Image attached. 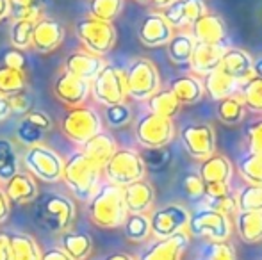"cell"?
Returning <instances> with one entry per match:
<instances>
[{"label": "cell", "mask_w": 262, "mask_h": 260, "mask_svg": "<svg viewBox=\"0 0 262 260\" xmlns=\"http://www.w3.org/2000/svg\"><path fill=\"white\" fill-rule=\"evenodd\" d=\"M168 89L175 94V98L179 100L180 105L198 104L205 97L204 82H202L200 77H194V75L177 77V79H173L169 82Z\"/></svg>", "instance_id": "27"}, {"label": "cell", "mask_w": 262, "mask_h": 260, "mask_svg": "<svg viewBox=\"0 0 262 260\" xmlns=\"http://www.w3.org/2000/svg\"><path fill=\"white\" fill-rule=\"evenodd\" d=\"M237 97L241 98L246 111L262 114V79L260 77L253 75V77H250V79H246L245 82L239 86Z\"/></svg>", "instance_id": "34"}, {"label": "cell", "mask_w": 262, "mask_h": 260, "mask_svg": "<svg viewBox=\"0 0 262 260\" xmlns=\"http://www.w3.org/2000/svg\"><path fill=\"white\" fill-rule=\"evenodd\" d=\"M32 31L34 23L27 20H13L9 27V41L13 49L27 50L32 45Z\"/></svg>", "instance_id": "43"}, {"label": "cell", "mask_w": 262, "mask_h": 260, "mask_svg": "<svg viewBox=\"0 0 262 260\" xmlns=\"http://www.w3.org/2000/svg\"><path fill=\"white\" fill-rule=\"evenodd\" d=\"M138 143L146 150H159L168 146L175 137V125L171 118L157 116L154 112H145L138 118L134 127Z\"/></svg>", "instance_id": "9"}, {"label": "cell", "mask_w": 262, "mask_h": 260, "mask_svg": "<svg viewBox=\"0 0 262 260\" xmlns=\"http://www.w3.org/2000/svg\"><path fill=\"white\" fill-rule=\"evenodd\" d=\"M189 239L191 235L187 232L175 233L166 239H156L143 251L139 260H182L184 251L189 246Z\"/></svg>", "instance_id": "16"}, {"label": "cell", "mask_w": 262, "mask_h": 260, "mask_svg": "<svg viewBox=\"0 0 262 260\" xmlns=\"http://www.w3.org/2000/svg\"><path fill=\"white\" fill-rule=\"evenodd\" d=\"M204 187L205 184L198 177V173H189L184 178V191L191 200H202L204 198Z\"/></svg>", "instance_id": "50"}, {"label": "cell", "mask_w": 262, "mask_h": 260, "mask_svg": "<svg viewBox=\"0 0 262 260\" xmlns=\"http://www.w3.org/2000/svg\"><path fill=\"white\" fill-rule=\"evenodd\" d=\"M191 36L196 43H205V45H225L227 39V23L216 13H207L202 18H198L189 29Z\"/></svg>", "instance_id": "19"}, {"label": "cell", "mask_w": 262, "mask_h": 260, "mask_svg": "<svg viewBox=\"0 0 262 260\" xmlns=\"http://www.w3.org/2000/svg\"><path fill=\"white\" fill-rule=\"evenodd\" d=\"M207 4L204 0H177L171 6L161 11L164 20L171 25V29L179 31H187L191 25L207 13Z\"/></svg>", "instance_id": "15"}, {"label": "cell", "mask_w": 262, "mask_h": 260, "mask_svg": "<svg viewBox=\"0 0 262 260\" xmlns=\"http://www.w3.org/2000/svg\"><path fill=\"white\" fill-rule=\"evenodd\" d=\"M0 260H11L9 243H7V233H0Z\"/></svg>", "instance_id": "56"}, {"label": "cell", "mask_w": 262, "mask_h": 260, "mask_svg": "<svg viewBox=\"0 0 262 260\" xmlns=\"http://www.w3.org/2000/svg\"><path fill=\"white\" fill-rule=\"evenodd\" d=\"M125 84H127V98L146 102L161 89V75L152 61L146 57H138L125 69Z\"/></svg>", "instance_id": "6"}, {"label": "cell", "mask_w": 262, "mask_h": 260, "mask_svg": "<svg viewBox=\"0 0 262 260\" xmlns=\"http://www.w3.org/2000/svg\"><path fill=\"white\" fill-rule=\"evenodd\" d=\"M227 49H228L227 45H205V43H196L187 66H189V69L193 72L194 77H202V79H204L210 72L220 68L223 54Z\"/></svg>", "instance_id": "20"}, {"label": "cell", "mask_w": 262, "mask_h": 260, "mask_svg": "<svg viewBox=\"0 0 262 260\" xmlns=\"http://www.w3.org/2000/svg\"><path fill=\"white\" fill-rule=\"evenodd\" d=\"M59 248L73 260H88L93 251V239L84 232L66 230L59 237Z\"/></svg>", "instance_id": "29"}, {"label": "cell", "mask_w": 262, "mask_h": 260, "mask_svg": "<svg viewBox=\"0 0 262 260\" xmlns=\"http://www.w3.org/2000/svg\"><path fill=\"white\" fill-rule=\"evenodd\" d=\"M7 243H9L11 260H41L43 251L31 233H7Z\"/></svg>", "instance_id": "30"}, {"label": "cell", "mask_w": 262, "mask_h": 260, "mask_svg": "<svg viewBox=\"0 0 262 260\" xmlns=\"http://www.w3.org/2000/svg\"><path fill=\"white\" fill-rule=\"evenodd\" d=\"M11 116V107H9V102H7L6 97L0 94V123L6 122L7 118Z\"/></svg>", "instance_id": "57"}, {"label": "cell", "mask_w": 262, "mask_h": 260, "mask_svg": "<svg viewBox=\"0 0 262 260\" xmlns=\"http://www.w3.org/2000/svg\"><path fill=\"white\" fill-rule=\"evenodd\" d=\"M9 16H13V20H27L36 23L41 18L45 0H9Z\"/></svg>", "instance_id": "39"}, {"label": "cell", "mask_w": 262, "mask_h": 260, "mask_svg": "<svg viewBox=\"0 0 262 260\" xmlns=\"http://www.w3.org/2000/svg\"><path fill=\"white\" fill-rule=\"evenodd\" d=\"M234 226L243 243L255 244L262 241V212H235Z\"/></svg>", "instance_id": "31"}, {"label": "cell", "mask_w": 262, "mask_h": 260, "mask_svg": "<svg viewBox=\"0 0 262 260\" xmlns=\"http://www.w3.org/2000/svg\"><path fill=\"white\" fill-rule=\"evenodd\" d=\"M173 2H177V0H152V4L157 7V9H166L168 6H171Z\"/></svg>", "instance_id": "61"}, {"label": "cell", "mask_w": 262, "mask_h": 260, "mask_svg": "<svg viewBox=\"0 0 262 260\" xmlns=\"http://www.w3.org/2000/svg\"><path fill=\"white\" fill-rule=\"evenodd\" d=\"M237 173L246 184L262 185V155L245 152L237 160Z\"/></svg>", "instance_id": "36"}, {"label": "cell", "mask_w": 262, "mask_h": 260, "mask_svg": "<svg viewBox=\"0 0 262 260\" xmlns=\"http://www.w3.org/2000/svg\"><path fill=\"white\" fill-rule=\"evenodd\" d=\"M146 107L148 112H154L157 116H164V118H173L179 112L180 104L175 98V94L166 87V89H159L156 94L146 100Z\"/></svg>", "instance_id": "35"}, {"label": "cell", "mask_w": 262, "mask_h": 260, "mask_svg": "<svg viewBox=\"0 0 262 260\" xmlns=\"http://www.w3.org/2000/svg\"><path fill=\"white\" fill-rule=\"evenodd\" d=\"M198 260H235V251L228 241H207Z\"/></svg>", "instance_id": "44"}, {"label": "cell", "mask_w": 262, "mask_h": 260, "mask_svg": "<svg viewBox=\"0 0 262 260\" xmlns=\"http://www.w3.org/2000/svg\"><path fill=\"white\" fill-rule=\"evenodd\" d=\"M132 120V111L125 102L116 105H109L104 111V122L111 129H121V127L128 125Z\"/></svg>", "instance_id": "45"}, {"label": "cell", "mask_w": 262, "mask_h": 260, "mask_svg": "<svg viewBox=\"0 0 262 260\" xmlns=\"http://www.w3.org/2000/svg\"><path fill=\"white\" fill-rule=\"evenodd\" d=\"M24 164L29 175L47 182V184H55L62 178L64 159L55 150L45 145H36L25 150Z\"/></svg>", "instance_id": "8"}, {"label": "cell", "mask_w": 262, "mask_h": 260, "mask_svg": "<svg viewBox=\"0 0 262 260\" xmlns=\"http://www.w3.org/2000/svg\"><path fill=\"white\" fill-rule=\"evenodd\" d=\"M45 137V132L39 130L38 127H34L32 123H29L27 120L21 118V122L16 125V139L18 143H21L24 146L31 148V146L41 145V139Z\"/></svg>", "instance_id": "47"}, {"label": "cell", "mask_w": 262, "mask_h": 260, "mask_svg": "<svg viewBox=\"0 0 262 260\" xmlns=\"http://www.w3.org/2000/svg\"><path fill=\"white\" fill-rule=\"evenodd\" d=\"M18 173V157L14 145L6 137H0V184H6Z\"/></svg>", "instance_id": "41"}, {"label": "cell", "mask_w": 262, "mask_h": 260, "mask_svg": "<svg viewBox=\"0 0 262 260\" xmlns=\"http://www.w3.org/2000/svg\"><path fill=\"white\" fill-rule=\"evenodd\" d=\"M260 260H262V257H260Z\"/></svg>", "instance_id": "63"}, {"label": "cell", "mask_w": 262, "mask_h": 260, "mask_svg": "<svg viewBox=\"0 0 262 260\" xmlns=\"http://www.w3.org/2000/svg\"><path fill=\"white\" fill-rule=\"evenodd\" d=\"M75 36L82 43L84 50L95 56L104 57L114 49L118 39L116 27L109 21H100L95 18H80L73 27Z\"/></svg>", "instance_id": "5"}, {"label": "cell", "mask_w": 262, "mask_h": 260, "mask_svg": "<svg viewBox=\"0 0 262 260\" xmlns=\"http://www.w3.org/2000/svg\"><path fill=\"white\" fill-rule=\"evenodd\" d=\"M191 212L180 203H168L152 212L150 218V230L156 239H166L175 233L187 232Z\"/></svg>", "instance_id": "12"}, {"label": "cell", "mask_w": 262, "mask_h": 260, "mask_svg": "<svg viewBox=\"0 0 262 260\" xmlns=\"http://www.w3.org/2000/svg\"><path fill=\"white\" fill-rule=\"evenodd\" d=\"M88 214L98 228H120L128 216L123 200V187H118L111 182L100 184L98 191L88 201Z\"/></svg>", "instance_id": "1"}, {"label": "cell", "mask_w": 262, "mask_h": 260, "mask_svg": "<svg viewBox=\"0 0 262 260\" xmlns=\"http://www.w3.org/2000/svg\"><path fill=\"white\" fill-rule=\"evenodd\" d=\"M202 207H207V208H212V210L220 212V214L227 216H235L237 212V201H235V195L228 193V195L221 196V198H202Z\"/></svg>", "instance_id": "46"}, {"label": "cell", "mask_w": 262, "mask_h": 260, "mask_svg": "<svg viewBox=\"0 0 262 260\" xmlns=\"http://www.w3.org/2000/svg\"><path fill=\"white\" fill-rule=\"evenodd\" d=\"M24 120H27L29 123H32L34 127H38L39 130H43L47 134L50 129H52V118H50L47 112L43 111H31L25 116H21Z\"/></svg>", "instance_id": "51"}, {"label": "cell", "mask_w": 262, "mask_h": 260, "mask_svg": "<svg viewBox=\"0 0 262 260\" xmlns=\"http://www.w3.org/2000/svg\"><path fill=\"white\" fill-rule=\"evenodd\" d=\"M246 107L243 105L241 98L237 94L234 97H228L223 98V100L217 102V107H216V116L223 125L227 127H235L245 120L246 116Z\"/></svg>", "instance_id": "33"}, {"label": "cell", "mask_w": 262, "mask_h": 260, "mask_svg": "<svg viewBox=\"0 0 262 260\" xmlns=\"http://www.w3.org/2000/svg\"><path fill=\"white\" fill-rule=\"evenodd\" d=\"M11 13V6H9V0H0V21L4 18H7Z\"/></svg>", "instance_id": "59"}, {"label": "cell", "mask_w": 262, "mask_h": 260, "mask_svg": "<svg viewBox=\"0 0 262 260\" xmlns=\"http://www.w3.org/2000/svg\"><path fill=\"white\" fill-rule=\"evenodd\" d=\"M118 150V145L114 141V137L109 132H98L97 135H93L91 139H88L82 146H80V152L88 157L90 160H93L97 166L104 168L107 160L113 157V153Z\"/></svg>", "instance_id": "26"}, {"label": "cell", "mask_w": 262, "mask_h": 260, "mask_svg": "<svg viewBox=\"0 0 262 260\" xmlns=\"http://www.w3.org/2000/svg\"><path fill=\"white\" fill-rule=\"evenodd\" d=\"M41 260H73V258L68 257L59 246H55V248H49L47 251H43Z\"/></svg>", "instance_id": "54"}, {"label": "cell", "mask_w": 262, "mask_h": 260, "mask_svg": "<svg viewBox=\"0 0 262 260\" xmlns=\"http://www.w3.org/2000/svg\"><path fill=\"white\" fill-rule=\"evenodd\" d=\"M105 64L107 63L104 61V57L95 56V54H90L86 50H77V52H72L66 57L64 72L72 73V75L91 84L95 80V77L104 69Z\"/></svg>", "instance_id": "21"}, {"label": "cell", "mask_w": 262, "mask_h": 260, "mask_svg": "<svg viewBox=\"0 0 262 260\" xmlns=\"http://www.w3.org/2000/svg\"><path fill=\"white\" fill-rule=\"evenodd\" d=\"M102 173L105 175L107 182L118 187H125L128 184L143 180L146 175V166L139 152L132 148H118L102 168Z\"/></svg>", "instance_id": "4"}, {"label": "cell", "mask_w": 262, "mask_h": 260, "mask_svg": "<svg viewBox=\"0 0 262 260\" xmlns=\"http://www.w3.org/2000/svg\"><path fill=\"white\" fill-rule=\"evenodd\" d=\"M232 228L234 225L230 218L200 205L189 216L187 233L207 241H228V237L232 235Z\"/></svg>", "instance_id": "10"}, {"label": "cell", "mask_w": 262, "mask_h": 260, "mask_svg": "<svg viewBox=\"0 0 262 260\" xmlns=\"http://www.w3.org/2000/svg\"><path fill=\"white\" fill-rule=\"evenodd\" d=\"M91 84L72 73L62 69L54 80V94L57 97L59 102H62L68 107H79L84 105L90 98Z\"/></svg>", "instance_id": "14"}, {"label": "cell", "mask_w": 262, "mask_h": 260, "mask_svg": "<svg viewBox=\"0 0 262 260\" xmlns=\"http://www.w3.org/2000/svg\"><path fill=\"white\" fill-rule=\"evenodd\" d=\"M121 228L130 243H145L152 235L148 214H128Z\"/></svg>", "instance_id": "37"}, {"label": "cell", "mask_w": 262, "mask_h": 260, "mask_svg": "<svg viewBox=\"0 0 262 260\" xmlns=\"http://www.w3.org/2000/svg\"><path fill=\"white\" fill-rule=\"evenodd\" d=\"M104 260H136V258L132 257V255H128V253H123V251H116V253L107 255Z\"/></svg>", "instance_id": "58"}, {"label": "cell", "mask_w": 262, "mask_h": 260, "mask_svg": "<svg viewBox=\"0 0 262 260\" xmlns=\"http://www.w3.org/2000/svg\"><path fill=\"white\" fill-rule=\"evenodd\" d=\"M232 175H234V166L232 162L221 153H212L207 159L200 160L198 168V177L204 184H214V182H225L230 184Z\"/></svg>", "instance_id": "25"}, {"label": "cell", "mask_w": 262, "mask_h": 260, "mask_svg": "<svg viewBox=\"0 0 262 260\" xmlns=\"http://www.w3.org/2000/svg\"><path fill=\"white\" fill-rule=\"evenodd\" d=\"M202 82H204L205 93H207L209 98H212L214 102L234 97V94H237V89H239L237 80L228 77L227 73L221 72L220 68L210 72L209 75H205L204 79H202Z\"/></svg>", "instance_id": "28"}, {"label": "cell", "mask_w": 262, "mask_h": 260, "mask_svg": "<svg viewBox=\"0 0 262 260\" xmlns=\"http://www.w3.org/2000/svg\"><path fill=\"white\" fill-rule=\"evenodd\" d=\"M220 69L234 80H237L239 86H241L246 79L253 77V57L246 50L228 46L223 54Z\"/></svg>", "instance_id": "22"}, {"label": "cell", "mask_w": 262, "mask_h": 260, "mask_svg": "<svg viewBox=\"0 0 262 260\" xmlns=\"http://www.w3.org/2000/svg\"><path fill=\"white\" fill-rule=\"evenodd\" d=\"M230 191V185L225 184V182H214V184H205L204 187V198H221L228 195Z\"/></svg>", "instance_id": "53"}, {"label": "cell", "mask_w": 262, "mask_h": 260, "mask_svg": "<svg viewBox=\"0 0 262 260\" xmlns=\"http://www.w3.org/2000/svg\"><path fill=\"white\" fill-rule=\"evenodd\" d=\"M173 29L161 13H148L138 27V38L145 46H166L173 36Z\"/></svg>", "instance_id": "17"}, {"label": "cell", "mask_w": 262, "mask_h": 260, "mask_svg": "<svg viewBox=\"0 0 262 260\" xmlns=\"http://www.w3.org/2000/svg\"><path fill=\"white\" fill-rule=\"evenodd\" d=\"M61 180H64L73 198L90 201L102 184V168L88 159L82 152H75L64 160Z\"/></svg>", "instance_id": "2"}, {"label": "cell", "mask_w": 262, "mask_h": 260, "mask_svg": "<svg viewBox=\"0 0 262 260\" xmlns=\"http://www.w3.org/2000/svg\"><path fill=\"white\" fill-rule=\"evenodd\" d=\"M4 66L7 68H14V69H25L27 66V59L25 56L21 54V50H16V49H9L4 52V61H2Z\"/></svg>", "instance_id": "52"}, {"label": "cell", "mask_w": 262, "mask_h": 260, "mask_svg": "<svg viewBox=\"0 0 262 260\" xmlns=\"http://www.w3.org/2000/svg\"><path fill=\"white\" fill-rule=\"evenodd\" d=\"M9 212H11V201L7 200L6 193L0 187V225L9 218Z\"/></svg>", "instance_id": "55"}, {"label": "cell", "mask_w": 262, "mask_h": 260, "mask_svg": "<svg viewBox=\"0 0 262 260\" xmlns=\"http://www.w3.org/2000/svg\"><path fill=\"white\" fill-rule=\"evenodd\" d=\"M61 130L72 143L82 146L88 139L104 130V127L100 114L93 107L79 105V107H70L64 112L61 118Z\"/></svg>", "instance_id": "7"}, {"label": "cell", "mask_w": 262, "mask_h": 260, "mask_svg": "<svg viewBox=\"0 0 262 260\" xmlns=\"http://www.w3.org/2000/svg\"><path fill=\"white\" fill-rule=\"evenodd\" d=\"M27 87V75L24 69H14L7 68V66H0V94L9 98L11 94L18 93V91Z\"/></svg>", "instance_id": "38"}, {"label": "cell", "mask_w": 262, "mask_h": 260, "mask_svg": "<svg viewBox=\"0 0 262 260\" xmlns=\"http://www.w3.org/2000/svg\"><path fill=\"white\" fill-rule=\"evenodd\" d=\"M194 38L191 36L189 31H179L173 32L171 39L166 45V52H168V57L171 63L175 64H187L191 59V54L194 50Z\"/></svg>", "instance_id": "32"}, {"label": "cell", "mask_w": 262, "mask_h": 260, "mask_svg": "<svg viewBox=\"0 0 262 260\" xmlns=\"http://www.w3.org/2000/svg\"><path fill=\"white\" fill-rule=\"evenodd\" d=\"M64 39V27L54 18H39L32 31V45L38 54H50L59 49Z\"/></svg>", "instance_id": "18"}, {"label": "cell", "mask_w": 262, "mask_h": 260, "mask_svg": "<svg viewBox=\"0 0 262 260\" xmlns=\"http://www.w3.org/2000/svg\"><path fill=\"white\" fill-rule=\"evenodd\" d=\"M34 201V219L39 228L47 232L62 233L75 221L77 207L72 198L59 193H45Z\"/></svg>", "instance_id": "3"}, {"label": "cell", "mask_w": 262, "mask_h": 260, "mask_svg": "<svg viewBox=\"0 0 262 260\" xmlns=\"http://www.w3.org/2000/svg\"><path fill=\"white\" fill-rule=\"evenodd\" d=\"M123 4L125 0H90V4H88L90 16L95 18V20L113 23V20L123 9Z\"/></svg>", "instance_id": "42"}, {"label": "cell", "mask_w": 262, "mask_h": 260, "mask_svg": "<svg viewBox=\"0 0 262 260\" xmlns=\"http://www.w3.org/2000/svg\"><path fill=\"white\" fill-rule=\"evenodd\" d=\"M9 102V107H11V114H16V116H25L27 112L32 111V105H34V100H32V94L29 93L27 89H21L18 93L11 94L7 98Z\"/></svg>", "instance_id": "49"}, {"label": "cell", "mask_w": 262, "mask_h": 260, "mask_svg": "<svg viewBox=\"0 0 262 260\" xmlns=\"http://www.w3.org/2000/svg\"><path fill=\"white\" fill-rule=\"evenodd\" d=\"M2 191L6 193L11 203L16 205L32 203L39 195L36 178L29 173H20V171L14 177H11L6 184H2Z\"/></svg>", "instance_id": "24"}, {"label": "cell", "mask_w": 262, "mask_h": 260, "mask_svg": "<svg viewBox=\"0 0 262 260\" xmlns=\"http://www.w3.org/2000/svg\"><path fill=\"white\" fill-rule=\"evenodd\" d=\"M253 75H257L262 79V56L253 57Z\"/></svg>", "instance_id": "60"}, {"label": "cell", "mask_w": 262, "mask_h": 260, "mask_svg": "<svg viewBox=\"0 0 262 260\" xmlns=\"http://www.w3.org/2000/svg\"><path fill=\"white\" fill-rule=\"evenodd\" d=\"M123 200L128 214H146L154 207L156 191H154L152 184L143 178V180H138L134 184L125 185Z\"/></svg>", "instance_id": "23"}, {"label": "cell", "mask_w": 262, "mask_h": 260, "mask_svg": "<svg viewBox=\"0 0 262 260\" xmlns=\"http://www.w3.org/2000/svg\"><path fill=\"white\" fill-rule=\"evenodd\" d=\"M180 141L186 152L196 160H204L216 153V132L209 123L184 125L180 130Z\"/></svg>", "instance_id": "13"}, {"label": "cell", "mask_w": 262, "mask_h": 260, "mask_svg": "<svg viewBox=\"0 0 262 260\" xmlns=\"http://www.w3.org/2000/svg\"><path fill=\"white\" fill-rule=\"evenodd\" d=\"M136 2H141V4H145V2H150V0H136Z\"/></svg>", "instance_id": "62"}, {"label": "cell", "mask_w": 262, "mask_h": 260, "mask_svg": "<svg viewBox=\"0 0 262 260\" xmlns=\"http://www.w3.org/2000/svg\"><path fill=\"white\" fill-rule=\"evenodd\" d=\"M245 139L248 152L262 155V116L255 120H250L245 127Z\"/></svg>", "instance_id": "48"}, {"label": "cell", "mask_w": 262, "mask_h": 260, "mask_svg": "<svg viewBox=\"0 0 262 260\" xmlns=\"http://www.w3.org/2000/svg\"><path fill=\"white\" fill-rule=\"evenodd\" d=\"M90 97L104 107L116 105L127 98V84H125V69L113 64H105L104 69L91 82Z\"/></svg>", "instance_id": "11"}, {"label": "cell", "mask_w": 262, "mask_h": 260, "mask_svg": "<svg viewBox=\"0 0 262 260\" xmlns=\"http://www.w3.org/2000/svg\"><path fill=\"white\" fill-rule=\"evenodd\" d=\"M237 212H262V185L245 184L235 193Z\"/></svg>", "instance_id": "40"}]
</instances>
